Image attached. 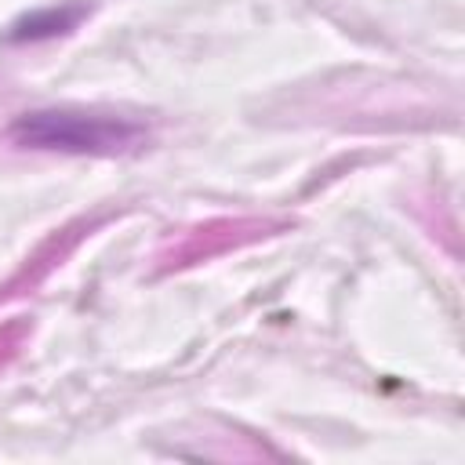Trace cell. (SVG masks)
<instances>
[{
	"label": "cell",
	"instance_id": "1",
	"mask_svg": "<svg viewBox=\"0 0 465 465\" xmlns=\"http://www.w3.org/2000/svg\"><path fill=\"white\" fill-rule=\"evenodd\" d=\"M15 138L33 149L120 153L134 145L142 131L120 116H102V113H25L15 124Z\"/></svg>",
	"mask_w": 465,
	"mask_h": 465
}]
</instances>
